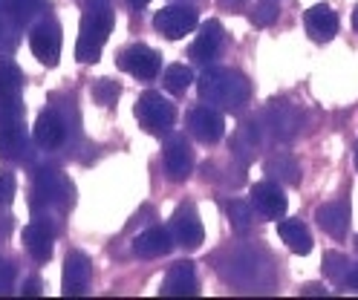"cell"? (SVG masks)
<instances>
[{
  "label": "cell",
  "mask_w": 358,
  "mask_h": 300,
  "mask_svg": "<svg viewBox=\"0 0 358 300\" xmlns=\"http://www.w3.org/2000/svg\"><path fill=\"white\" fill-rule=\"evenodd\" d=\"M196 90H199V99L203 101H208L214 107H222L229 113L243 110V104L252 96V87H249V81H245V76L234 73V69H226V66L206 69L196 81Z\"/></svg>",
  "instance_id": "1"
},
{
  "label": "cell",
  "mask_w": 358,
  "mask_h": 300,
  "mask_svg": "<svg viewBox=\"0 0 358 300\" xmlns=\"http://www.w3.org/2000/svg\"><path fill=\"white\" fill-rule=\"evenodd\" d=\"M113 29V6L110 0H87L81 17V35L76 43V58L81 64H96L101 58V46Z\"/></svg>",
  "instance_id": "2"
},
{
  "label": "cell",
  "mask_w": 358,
  "mask_h": 300,
  "mask_svg": "<svg viewBox=\"0 0 358 300\" xmlns=\"http://www.w3.org/2000/svg\"><path fill=\"white\" fill-rule=\"evenodd\" d=\"M133 113H136L139 124H142L148 133H153V136L168 133V130L173 127V122H176L173 104L162 96V92H153V90L142 92L139 101H136V107H133Z\"/></svg>",
  "instance_id": "3"
},
{
  "label": "cell",
  "mask_w": 358,
  "mask_h": 300,
  "mask_svg": "<svg viewBox=\"0 0 358 300\" xmlns=\"http://www.w3.org/2000/svg\"><path fill=\"white\" fill-rule=\"evenodd\" d=\"M73 202V185L64 176H58L55 171H38L35 176V188H32V208L41 211V208H66Z\"/></svg>",
  "instance_id": "4"
},
{
  "label": "cell",
  "mask_w": 358,
  "mask_h": 300,
  "mask_svg": "<svg viewBox=\"0 0 358 300\" xmlns=\"http://www.w3.org/2000/svg\"><path fill=\"white\" fill-rule=\"evenodd\" d=\"M196 23H199V15H196V9L188 6V3H171V6H165L162 12H156V17H153L156 32H162V35L171 38V41L188 35L191 29H196Z\"/></svg>",
  "instance_id": "5"
},
{
  "label": "cell",
  "mask_w": 358,
  "mask_h": 300,
  "mask_svg": "<svg viewBox=\"0 0 358 300\" xmlns=\"http://www.w3.org/2000/svg\"><path fill=\"white\" fill-rule=\"evenodd\" d=\"M119 66L124 69V73H130L133 78L150 81V78H156V73H159L162 58L156 50H150V46L133 43V46H127V50L119 52Z\"/></svg>",
  "instance_id": "6"
},
{
  "label": "cell",
  "mask_w": 358,
  "mask_h": 300,
  "mask_svg": "<svg viewBox=\"0 0 358 300\" xmlns=\"http://www.w3.org/2000/svg\"><path fill=\"white\" fill-rule=\"evenodd\" d=\"M171 234L179 245L185 248H199L206 240V228H203V220H199L196 208L194 205H179L173 217H171Z\"/></svg>",
  "instance_id": "7"
},
{
  "label": "cell",
  "mask_w": 358,
  "mask_h": 300,
  "mask_svg": "<svg viewBox=\"0 0 358 300\" xmlns=\"http://www.w3.org/2000/svg\"><path fill=\"white\" fill-rule=\"evenodd\" d=\"M29 46H32V55L47 64V66H55L58 58H61V27L55 20H43L32 29L29 35Z\"/></svg>",
  "instance_id": "8"
},
{
  "label": "cell",
  "mask_w": 358,
  "mask_h": 300,
  "mask_svg": "<svg viewBox=\"0 0 358 300\" xmlns=\"http://www.w3.org/2000/svg\"><path fill=\"white\" fill-rule=\"evenodd\" d=\"M188 130L196 142L203 145H217L222 133H226V122L214 107H194L188 113Z\"/></svg>",
  "instance_id": "9"
},
{
  "label": "cell",
  "mask_w": 358,
  "mask_h": 300,
  "mask_svg": "<svg viewBox=\"0 0 358 300\" xmlns=\"http://www.w3.org/2000/svg\"><path fill=\"white\" fill-rule=\"evenodd\" d=\"M194 168V153L185 136H171L165 142V171L171 182H185Z\"/></svg>",
  "instance_id": "10"
},
{
  "label": "cell",
  "mask_w": 358,
  "mask_h": 300,
  "mask_svg": "<svg viewBox=\"0 0 358 300\" xmlns=\"http://www.w3.org/2000/svg\"><path fill=\"white\" fill-rule=\"evenodd\" d=\"M303 27H306V32L312 35V41L327 43V41L335 38V32H338V15H335L332 6L318 3V6L306 9V15H303Z\"/></svg>",
  "instance_id": "11"
},
{
  "label": "cell",
  "mask_w": 358,
  "mask_h": 300,
  "mask_svg": "<svg viewBox=\"0 0 358 300\" xmlns=\"http://www.w3.org/2000/svg\"><path fill=\"white\" fill-rule=\"evenodd\" d=\"M162 294L165 297H191V294H196L194 263H188V260L173 263L165 274V280H162Z\"/></svg>",
  "instance_id": "12"
},
{
  "label": "cell",
  "mask_w": 358,
  "mask_h": 300,
  "mask_svg": "<svg viewBox=\"0 0 358 300\" xmlns=\"http://www.w3.org/2000/svg\"><path fill=\"white\" fill-rule=\"evenodd\" d=\"M90 274H93V269H90L87 254L70 251L64 260V294H84L90 286Z\"/></svg>",
  "instance_id": "13"
},
{
  "label": "cell",
  "mask_w": 358,
  "mask_h": 300,
  "mask_svg": "<svg viewBox=\"0 0 358 300\" xmlns=\"http://www.w3.org/2000/svg\"><path fill=\"white\" fill-rule=\"evenodd\" d=\"M252 202L266 220H280L286 214V194L275 182H257L252 188Z\"/></svg>",
  "instance_id": "14"
},
{
  "label": "cell",
  "mask_w": 358,
  "mask_h": 300,
  "mask_svg": "<svg viewBox=\"0 0 358 300\" xmlns=\"http://www.w3.org/2000/svg\"><path fill=\"white\" fill-rule=\"evenodd\" d=\"M266 127L272 130L275 138L289 142V138H292L298 133V127H301V115H298V110L289 107L286 101H275L272 107L266 110Z\"/></svg>",
  "instance_id": "15"
},
{
  "label": "cell",
  "mask_w": 358,
  "mask_h": 300,
  "mask_svg": "<svg viewBox=\"0 0 358 300\" xmlns=\"http://www.w3.org/2000/svg\"><path fill=\"white\" fill-rule=\"evenodd\" d=\"M171 248H173V234H171V228H162V225H153V228L145 231V234H139L136 240H133V251L145 260L165 257Z\"/></svg>",
  "instance_id": "16"
},
{
  "label": "cell",
  "mask_w": 358,
  "mask_h": 300,
  "mask_svg": "<svg viewBox=\"0 0 358 300\" xmlns=\"http://www.w3.org/2000/svg\"><path fill=\"white\" fill-rule=\"evenodd\" d=\"M318 225L327 231L332 240H344L347 228H350V202L347 199H335L318 208Z\"/></svg>",
  "instance_id": "17"
},
{
  "label": "cell",
  "mask_w": 358,
  "mask_h": 300,
  "mask_svg": "<svg viewBox=\"0 0 358 300\" xmlns=\"http://www.w3.org/2000/svg\"><path fill=\"white\" fill-rule=\"evenodd\" d=\"M222 27H220V20H208V23H203V29H199V35H196V41L191 43V58L196 61V64H208V61H214L217 58V52H220V46H222Z\"/></svg>",
  "instance_id": "18"
},
{
  "label": "cell",
  "mask_w": 358,
  "mask_h": 300,
  "mask_svg": "<svg viewBox=\"0 0 358 300\" xmlns=\"http://www.w3.org/2000/svg\"><path fill=\"white\" fill-rule=\"evenodd\" d=\"M29 156V138L24 133V124H0V159L20 162Z\"/></svg>",
  "instance_id": "19"
},
{
  "label": "cell",
  "mask_w": 358,
  "mask_h": 300,
  "mask_svg": "<svg viewBox=\"0 0 358 300\" xmlns=\"http://www.w3.org/2000/svg\"><path fill=\"white\" fill-rule=\"evenodd\" d=\"M35 138L38 145L43 148H58L64 138H66V127H64V119L55 113V110H43L35 122Z\"/></svg>",
  "instance_id": "20"
},
{
  "label": "cell",
  "mask_w": 358,
  "mask_h": 300,
  "mask_svg": "<svg viewBox=\"0 0 358 300\" xmlns=\"http://www.w3.org/2000/svg\"><path fill=\"white\" fill-rule=\"evenodd\" d=\"M24 243L38 263H47L52 257V231L47 228V222H29L24 228Z\"/></svg>",
  "instance_id": "21"
},
{
  "label": "cell",
  "mask_w": 358,
  "mask_h": 300,
  "mask_svg": "<svg viewBox=\"0 0 358 300\" xmlns=\"http://www.w3.org/2000/svg\"><path fill=\"white\" fill-rule=\"evenodd\" d=\"M278 234L289 245V251H295V254H309L312 251V234L306 231V225L301 220H280Z\"/></svg>",
  "instance_id": "22"
},
{
  "label": "cell",
  "mask_w": 358,
  "mask_h": 300,
  "mask_svg": "<svg viewBox=\"0 0 358 300\" xmlns=\"http://www.w3.org/2000/svg\"><path fill=\"white\" fill-rule=\"evenodd\" d=\"M266 173L272 179H278V182H286V185L301 182V168L289 153H275L272 159H266Z\"/></svg>",
  "instance_id": "23"
},
{
  "label": "cell",
  "mask_w": 358,
  "mask_h": 300,
  "mask_svg": "<svg viewBox=\"0 0 358 300\" xmlns=\"http://www.w3.org/2000/svg\"><path fill=\"white\" fill-rule=\"evenodd\" d=\"M352 269H355V266L344 257V254H338V251H327V257H324V274L329 277L335 286H350Z\"/></svg>",
  "instance_id": "24"
},
{
  "label": "cell",
  "mask_w": 358,
  "mask_h": 300,
  "mask_svg": "<svg viewBox=\"0 0 358 300\" xmlns=\"http://www.w3.org/2000/svg\"><path fill=\"white\" fill-rule=\"evenodd\" d=\"M20 87H24V73L9 58H0V101L17 99Z\"/></svg>",
  "instance_id": "25"
},
{
  "label": "cell",
  "mask_w": 358,
  "mask_h": 300,
  "mask_svg": "<svg viewBox=\"0 0 358 300\" xmlns=\"http://www.w3.org/2000/svg\"><path fill=\"white\" fill-rule=\"evenodd\" d=\"M194 81V73H191V66L185 64H171L165 73H162V84L168 92H185Z\"/></svg>",
  "instance_id": "26"
},
{
  "label": "cell",
  "mask_w": 358,
  "mask_h": 300,
  "mask_svg": "<svg viewBox=\"0 0 358 300\" xmlns=\"http://www.w3.org/2000/svg\"><path fill=\"white\" fill-rule=\"evenodd\" d=\"M229 220L237 231H249L252 220H255V211H252V205L249 202H243V199H231L229 202Z\"/></svg>",
  "instance_id": "27"
},
{
  "label": "cell",
  "mask_w": 358,
  "mask_h": 300,
  "mask_svg": "<svg viewBox=\"0 0 358 300\" xmlns=\"http://www.w3.org/2000/svg\"><path fill=\"white\" fill-rule=\"evenodd\" d=\"M90 92H93V99L101 104V107H110L116 99H119V92H122V87L113 81V78H99L93 87H90Z\"/></svg>",
  "instance_id": "28"
},
{
  "label": "cell",
  "mask_w": 358,
  "mask_h": 300,
  "mask_svg": "<svg viewBox=\"0 0 358 300\" xmlns=\"http://www.w3.org/2000/svg\"><path fill=\"white\" fill-rule=\"evenodd\" d=\"M38 6H41V0H6L3 3V9L9 12L15 23H27L38 12Z\"/></svg>",
  "instance_id": "29"
},
{
  "label": "cell",
  "mask_w": 358,
  "mask_h": 300,
  "mask_svg": "<svg viewBox=\"0 0 358 300\" xmlns=\"http://www.w3.org/2000/svg\"><path fill=\"white\" fill-rule=\"evenodd\" d=\"M275 20H278V3L275 0H263V3H257L252 9V23L255 27H272Z\"/></svg>",
  "instance_id": "30"
},
{
  "label": "cell",
  "mask_w": 358,
  "mask_h": 300,
  "mask_svg": "<svg viewBox=\"0 0 358 300\" xmlns=\"http://www.w3.org/2000/svg\"><path fill=\"white\" fill-rule=\"evenodd\" d=\"M20 119H24V104H20V99L0 101V124H15Z\"/></svg>",
  "instance_id": "31"
},
{
  "label": "cell",
  "mask_w": 358,
  "mask_h": 300,
  "mask_svg": "<svg viewBox=\"0 0 358 300\" xmlns=\"http://www.w3.org/2000/svg\"><path fill=\"white\" fill-rule=\"evenodd\" d=\"M15 191H17V182L9 171H0V205H9L15 199Z\"/></svg>",
  "instance_id": "32"
},
{
  "label": "cell",
  "mask_w": 358,
  "mask_h": 300,
  "mask_svg": "<svg viewBox=\"0 0 358 300\" xmlns=\"http://www.w3.org/2000/svg\"><path fill=\"white\" fill-rule=\"evenodd\" d=\"M12 283H15V266L0 257V294H9Z\"/></svg>",
  "instance_id": "33"
},
{
  "label": "cell",
  "mask_w": 358,
  "mask_h": 300,
  "mask_svg": "<svg viewBox=\"0 0 358 300\" xmlns=\"http://www.w3.org/2000/svg\"><path fill=\"white\" fill-rule=\"evenodd\" d=\"M41 289H43V286H41L38 277H32V280H27V283H24V294H27V297H38V294H41Z\"/></svg>",
  "instance_id": "34"
},
{
  "label": "cell",
  "mask_w": 358,
  "mask_h": 300,
  "mask_svg": "<svg viewBox=\"0 0 358 300\" xmlns=\"http://www.w3.org/2000/svg\"><path fill=\"white\" fill-rule=\"evenodd\" d=\"M9 231H12V217L0 214V237H9Z\"/></svg>",
  "instance_id": "35"
},
{
  "label": "cell",
  "mask_w": 358,
  "mask_h": 300,
  "mask_svg": "<svg viewBox=\"0 0 358 300\" xmlns=\"http://www.w3.org/2000/svg\"><path fill=\"white\" fill-rule=\"evenodd\" d=\"M303 294H327L318 283H309V286H303Z\"/></svg>",
  "instance_id": "36"
},
{
  "label": "cell",
  "mask_w": 358,
  "mask_h": 300,
  "mask_svg": "<svg viewBox=\"0 0 358 300\" xmlns=\"http://www.w3.org/2000/svg\"><path fill=\"white\" fill-rule=\"evenodd\" d=\"M350 286L358 289V269H352V277H350Z\"/></svg>",
  "instance_id": "37"
},
{
  "label": "cell",
  "mask_w": 358,
  "mask_h": 300,
  "mask_svg": "<svg viewBox=\"0 0 358 300\" xmlns=\"http://www.w3.org/2000/svg\"><path fill=\"white\" fill-rule=\"evenodd\" d=\"M127 3H130V6H136V9H139V6H148V3H150V0H127Z\"/></svg>",
  "instance_id": "38"
},
{
  "label": "cell",
  "mask_w": 358,
  "mask_h": 300,
  "mask_svg": "<svg viewBox=\"0 0 358 300\" xmlns=\"http://www.w3.org/2000/svg\"><path fill=\"white\" fill-rule=\"evenodd\" d=\"M352 29H355V32H358V6H355V9H352Z\"/></svg>",
  "instance_id": "39"
},
{
  "label": "cell",
  "mask_w": 358,
  "mask_h": 300,
  "mask_svg": "<svg viewBox=\"0 0 358 300\" xmlns=\"http://www.w3.org/2000/svg\"><path fill=\"white\" fill-rule=\"evenodd\" d=\"M222 3H240V0H222Z\"/></svg>",
  "instance_id": "40"
},
{
  "label": "cell",
  "mask_w": 358,
  "mask_h": 300,
  "mask_svg": "<svg viewBox=\"0 0 358 300\" xmlns=\"http://www.w3.org/2000/svg\"><path fill=\"white\" fill-rule=\"evenodd\" d=\"M355 168H358V148H355Z\"/></svg>",
  "instance_id": "41"
},
{
  "label": "cell",
  "mask_w": 358,
  "mask_h": 300,
  "mask_svg": "<svg viewBox=\"0 0 358 300\" xmlns=\"http://www.w3.org/2000/svg\"><path fill=\"white\" fill-rule=\"evenodd\" d=\"M355 248H358V237H355Z\"/></svg>",
  "instance_id": "42"
},
{
  "label": "cell",
  "mask_w": 358,
  "mask_h": 300,
  "mask_svg": "<svg viewBox=\"0 0 358 300\" xmlns=\"http://www.w3.org/2000/svg\"><path fill=\"white\" fill-rule=\"evenodd\" d=\"M0 29H3V27H0Z\"/></svg>",
  "instance_id": "43"
}]
</instances>
